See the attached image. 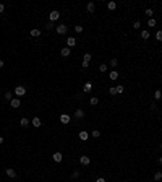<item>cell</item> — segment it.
Listing matches in <instances>:
<instances>
[{
	"instance_id": "obj_1",
	"label": "cell",
	"mask_w": 162,
	"mask_h": 182,
	"mask_svg": "<svg viewBox=\"0 0 162 182\" xmlns=\"http://www.w3.org/2000/svg\"><path fill=\"white\" fill-rule=\"evenodd\" d=\"M13 93L16 94V98H21V96H24V94H26V88H24V86H21V85H18L15 88V91H13Z\"/></svg>"
},
{
	"instance_id": "obj_2",
	"label": "cell",
	"mask_w": 162,
	"mask_h": 182,
	"mask_svg": "<svg viewBox=\"0 0 162 182\" xmlns=\"http://www.w3.org/2000/svg\"><path fill=\"white\" fill-rule=\"evenodd\" d=\"M58 18H60V13H58L57 10H54V12H50V15H49V21L55 23V21H57Z\"/></svg>"
},
{
	"instance_id": "obj_3",
	"label": "cell",
	"mask_w": 162,
	"mask_h": 182,
	"mask_svg": "<svg viewBox=\"0 0 162 182\" xmlns=\"http://www.w3.org/2000/svg\"><path fill=\"white\" fill-rule=\"evenodd\" d=\"M55 31H57L58 34H66V31H68V26H66V24H58V26L55 28Z\"/></svg>"
},
{
	"instance_id": "obj_4",
	"label": "cell",
	"mask_w": 162,
	"mask_h": 182,
	"mask_svg": "<svg viewBox=\"0 0 162 182\" xmlns=\"http://www.w3.org/2000/svg\"><path fill=\"white\" fill-rule=\"evenodd\" d=\"M52 159H54L55 163H60V161H62V159H63V155H62V153H60V151H55L54 155H52Z\"/></svg>"
},
{
	"instance_id": "obj_5",
	"label": "cell",
	"mask_w": 162,
	"mask_h": 182,
	"mask_svg": "<svg viewBox=\"0 0 162 182\" xmlns=\"http://www.w3.org/2000/svg\"><path fill=\"white\" fill-rule=\"evenodd\" d=\"M10 106H12V107H15V109H18L19 106H21V101H19L18 98H13V99L10 101Z\"/></svg>"
},
{
	"instance_id": "obj_6",
	"label": "cell",
	"mask_w": 162,
	"mask_h": 182,
	"mask_svg": "<svg viewBox=\"0 0 162 182\" xmlns=\"http://www.w3.org/2000/svg\"><path fill=\"white\" fill-rule=\"evenodd\" d=\"M80 163H81V166H88L91 163V159H89V156H80Z\"/></svg>"
},
{
	"instance_id": "obj_7",
	"label": "cell",
	"mask_w": 162,
	"mask_h": 182,
	"mask_svg": "<svg viewBox=\"0 0 162 182\" xmlns=\"http://www.w3.org/2000/svg\"><path fill=\"white\" fill-rule=\"evenodd\" d=\"M70 120H71V117H70L68 114H62V116H60V122H62V124H70Z\"/></svg>"
},
{
	"instance_id": "obj_8",
	"label": "cell",
	"mask_w": 162,
	"mask_h": 182,
	"mask_svg": "<svg viewBox=\"0 0 162 182\" xmlns=\"http://www.w3.org/2000/svg\"><path fill=\"white\" fill-rule=\"evenodd\" d=\"M32 125H34V127H41V125H42V120H41V117H32Z\"/></svg>"
},
{
	"instance_id": "obj_9",
	"label": "cell",
	"mask_w": 162,
	"mask_h": 182,
	"mask_svg": "<svg viewBox=\"0 0 162 182\" xmlns=\"http://www.w3.org/2000/svg\"><path fill=\"white\" fill-rule=\"evenodd\" d=\"M70 54H71V50H70V47H63V49L60 50V55H62V57H68Z\"/></svg>"
},
{
	"instance_id": "obj_10",
	"label": "cell",
	"mask_w": 162,
	"mask_h": 182,
	"mask_svg": "<svg viewBox=\"0 0 162 182\" xmlns=\"http://www.w3.org/2000/svg\"><path fill=\"white\" fill-rule=\"evenodd\" d=\"M89 138V133L86 132V130H81L80 132V140H83V142H86V140Z\"/></svg>"
},
{
	"instance_id": "obj_11",
	"label": "cell",
	"mask_w": 162,
	"mask_h": 182,
	"mask_svg": "<svg viewBox=\"0 0 162 182\" xmlns=\"http://www.w3.org/2000/svg\"><path fill=\"white\" fill-rule=\"evenodd\" d=\"M75 44H76V39H75V38H68V39H66V47H70V49H71Z\"/></svg>"
},
{
	"instance_id": "obj_12",
	"label": "cell",
	"mask_w": 162,
	"mask_h": 182,
	"mask_svg": "<svg viewBox=\"0 0 162 182\" xmlns=\"http://www.w3.org/2000/svg\"><path fill=\"white\" fill-rule=\"evenodd\" d=\"M5 172H7V176H8V177H12V179H16V171H15V169H7V171H5Z\"/></svg>"
},
{
	"instance_id": "obj_13",
	"label": "cell",
	"mask_w": 162,
	"mask_h": 182,
	"mask_svg": "<svg viewBox=\"0 0 162 182\" xmlns=\"http://www.w3.org/2000/svg\"><path fill=\"white\" fill-rule=\"evenodd\" d=\"M75 117H76V119H83V117H84V111H83V109H76Z\"/></svg>"
},
{
	"instance_id": "obj_14",
	"label": "cell",
	"mask_w": 162,
	"mask_h": 182,
	"mask_svg": "<svg viewBox=\"0 0 162 182\" xmlns=\"http://www.w3.org/2000/svg\"><path fill=\"white\" fill-rule=\"evenodd\" d=\"M29 34H31L32 38H39V36H41V29L34 28V29H31V33H29Z\"/></svg>"
},
{
	"instance_id": "obj_15",
	"label": "cell",
	"mask_w": 162,
	"mask_h": 182,
	"mask_svg": "<svg viewBox=\"0 0 162 182\" xmlns=\"http://www.w3.org/2000/svg\"><path fill=\"white\" fill-rule=\"evenodd\" d=\"M19 125H21V127H28V125H29V119H28V117H23L21 122H19Z\"/></svg>"
},
{
	"instance_id": "obj_16",
	"label": "cell",
	"mask_w": 162,
	"mask_h": 182,
	"mask_svg": "<svg viewBox=\"0 0 162 182\" xmlns=\"http://www.w3.org/2000/svg\"><path fill=\"white\" fill-rule=\"evenodd\" d=\"M94 10H96V5H94V2H89V3H88V12L93 13Z\"/></svg>"
},
{
	"instance_id": "obj_17",
	"label": "cell",
	"mask_w": 162,
	"mask_h": 182,
	"mask_svg": "<svg viewBox=\"0 0 162 182\" xmlns=\"http://www.w3.org/2000/svg\"><path fill=\"white\" fill-rule=\"evenodd\" d=\"M109 78H110V80H117V78H118V72H115V70H113V72H110Z\"/></svg>"
},
{
	"instance_id": "obj_18",
	"label": "cell",
	"mask_w": 162,
	"mask_h": 182,
	"mask_svg": "<svg viewBox=\"0 0 162 182\" xmlns=\"http://www.w3.org/2000/svg\"><path fill=\"white\" fill-rule=\"evenodd\" d=\"M89 104H91V106H97V104H99V99H97L96 96L91 98V99H89Z\"/></svg>"
},
{
	"instance_id": "obj_19",
	"label": "cell",
	"mask_w": 162,
	"mask_h": 182,
	"mask_svg": "<svg viewBox=\"0 0 162 182\" xmlns=\"http://www.w3.org/2000/svg\"><path fill=\"white\" fill-rule=\"evenodd\" d=\"M107 8L112 12V10H115V8H117V3H115V2H109V3H107Z\"/></svg>"
},
{
	"instance_id": "obj_20",
	"label": "cell",
	"mask_w": 162,
	"mask_h": 182,
	"mask_svg": "<svg viewBox=\"0 0 162 182\" xmlns=\"http://www.w3.org/2000/svg\"><path fill=\"white\" fill-rule=\"evenodd\" d=\"M5 99H7V101L13 99V93H12V91H7V93H5Z\"/></svg>"
},
{
	"instance_id": "obj_21",
	"label": "cell",
	"mask_w": 162,
	"mask_h": 182,
	"mask_svg": "<svg viewBox=\"0 0 162 182\" xmlns=\"http://www.w3.org/2000/svg\"><path fill=\"white\" fill-rule=\"evenodd\" d=\"M91 137H93V138H99L100 132H99V130H93V132H91Z\"/></svg>"
},
{
	"instance_id": "obj_22",
	"label": "cell",
	"mask_w": 162,
	"mask_h": 182,
	"mask_svg": "<svg viewBox=\"0 0 162 182\" xmlns=\"http://www.w3.org/2000/svg\"><path fill=\"white\" fill-rule=\"evenodd\" d=\"M99 72H102V73L107 72V65H105V63H100V65H99Z\"/></svg>"
},
{
	"instance_id": "obj_23",
	"label": "cell",
	"mask_w": 162,
	"mask_h": 182,
	"mask_svg": "<svg viewBox=\"0 0 162 182\" xmlns=\"http://www.w3.org/2000/svg\"><path fill=\"white\" fill-rule=\"evenodd\" d=\"M115 88H117V94H122V93H123V91H125V88H123V86H122V85L115 86Z\"/></svg>"
},
{
	"instance_id": "obj_24",
	"label": "cell",
	"mask_w": 162,
	"mask_h": 182,
	"mask_svg": "<svg viewBox=\"0 0 162 182\" xmlns=\"http://www.w3.org/2000/svg\"><path fill=\"white\" fill-rule=\"evenodd\" d=\"M109 93L112 94V96H115V94H117V88H115V86H110V88H109Z\"/></svg>"
},
{
	"instance_id": "obj_25",
	"label": "cell",
	"mask_w": 162,
	"mask_h": 182,
	"mask_svg": "<svg viewBox=\"0 0 162 182\" xmlns=\"http://www.w3.org/2000/svg\"><path fill=\"white\" fill-rule=\"evenodd\" d=\"M91 57H93V55L89 54V52H86V54H84V60H83V62H88V63H89V60H91Z\"/></svg>"
},
{
	"instance_id": "obj_26",
	"label": "cell",
	"mask_w": 162,
	"mask_h": 182,
	"mask_svg": "<svg viewBox=\"0 0 162 182\" xmlns=\"http://www.w3.org/2000/svg\"><path fill=\"white\" fill-rule=\"evenodd\" d=\"M161 179H162V172L159 171V172H156V174H154V181H161Z\"/></svg>"
},
{
	"instance_id": "obj_27",
	"label": "cell",
	"mask_w": 162,
	"mask_h": 182,
	"mask_svg": "<svg viewBox=\"0 0 162 182\" xmlns=\"http://www.w3.org/2000/svg\"><path fill=\"white\" fill-rule=\"evenodd\" d=\"M141 38H143V39H149V31H141Z\"/></svg>"
},
{
	"instance_id": "obj_28",
	"label": "cell",
	"mask_w": 162,
	"mask_h": 182,
	"mask_svg": "<svg viewBox=\"0 0 162 182\" xmlns=\"http://www.w3.org/2000/svg\"><path fill=\"white\" fill-rule=\"evenodd\" d=\"M154 98H156V99H161V98H162V91H159V89L154 91Z\"/></svg>"
},
{
	"instance_id": "obj_29",
	"label": "cell",
	"mask_w": 162,
	"mask_h": 182,
	"mask_svg": "<svg viewBox=\"0 0 162 182\" xmlns=\"http://www.w3.org/2000/svg\"><path fill=\"white\" fill-rule=\"evenodd\" d=\"M147 26H149V28H152V26H156V20H154V18H151V20H149V21H147Z\"/></svg>"
},
{
	"instance_id": "obj_30",
	"label": "cell",
	"mask_w": 162,
	"mask_h": 182,
	"mask_svg": "<svg viewBox=\"0 0 162 182\" xmlns=\"http://www.w3.org/2000/svg\"><path fill=\"white\" fill-rule=\"evenodd\" d=\"M117 65H118V60H117V59H112V60H110V67H113V68H115Z\"/></svg>"
},
{
	"instance_id": "obj_31",
	"label": "cell",
	"mask_w": 162,
	"mask_h": 182,
	"mask_svg": "<svg viewBox=\"0 0 162 182\" xmlns=\"http://www.w3.org/2000/svg\"><path fill=\"white\" fill-rule=\"evenodd\" d=\"M91 88H93V85H91V83H86V85H84V93L91 91Z\"/></svg>"
},
{
	"instance_id": "obj_32",
	"label": "cell",
	"mask_w": 162,
	"mask_h": 182,
	"mask_svg": "<svg viewBox=\"0 0 162 182\" xmlns=\"http://www.w3.org/2000/svg\"><path fill=\"white\" fill-rule=\"evenodd\" d=\"M156 39H157V41H162V31H161V29L156 33Z\"/></svg>"
},
{
	"instance_id": "obj_33",
	"label": "cell",
	"mask_w": 162,
	"mask_h": 182,
	"mask_svg": "<svg viewBox=\"0 0 162 182\" xmlns=\"http://www.w3.org/2000/svg\"><path fill=\"white\" fill-rule=\"evenodd\" d=\"M80 177V171H75L73 174H71V179H78Z\"/></svg>"
},
{
	"instance_id": "obj_34",
	"label": "cell",
	"mask_w": 162,
	"mask_h": 182,
	"mask_svg": "<svg viewBox=\"0 0 162 182\" xmlns=\"http://www.w3.org/2000/svg\"><path fill=\"white\" fill-rule=\"evenodd\" d=\"M133 28H135V29H139V28H141V23H139V21H135V23H133Z\"/></svg>"
},
{
	"instance_id": "obj_35",
	"label": "cell",
	"mask_w": 162,
	"mask_h": 182,
	"mask_svg": "<svg viewBox=\"0 0 162 182\" xmlns=\"http://www.w3.org/2000/svg\"><path fill=\"white\" fill-rule=\"evenodd\" d=\"M146 15H147V16H152V15H154V12H152L151 8H146Z\"/></svg>"
},
{
	"instance_id": "obj_36",
	"label": "cell",
	"mask_w": 162,
	"mask_h": 182,
	"mask_svg": "<svg viewBox=\"0 0 162 182\" xmlns=\"http://www.w3.org/2000/svg\"><path fill=\"white\" fill-rule=\"evenodd\" d=\"M46 28H47V29H52V28H54V23H52V21H49V23L46 24Z\"/></svg>"
},
{
	"instance_id": "obj_37",
	"label": "cell",
	"mask_w": 162,
	"mask_h": 182,
	"mask_svg": "<svg viewBox=\"0 0 162 182\" xmlns=\"http://www.w3.org/2000/svg\"><path fill=\"white\" fill-rule=\"evenodd\" d=\"M75 31H76V33H83V26H75Z\"/></svg>"
},
{
	"instance_id": "obj_38",
	"label": "cell",
	"mask_w": 162,
	"mask_h": 182,
	"mask_svg": "<svg viewBox=\"0 0 162 182\" xmlns=\"http://www.w3.org/2000/svg\"><path fill=\"white\" fill-rule=\"evenodd\" d=\"M81 67H83V68H88L89 63H88V62H83V63H81Z\"/></svg>"
},
{
	"instance_id": "obj_39",
	"label": "cell",
	"mask_w": 162,
	"mask_h": 182,
	"mask_svg": "<svg viewBox=\"0 0 162 182\" xmlns=\"http://www.w3.org/2000/svg\"><path fill=\"white\" fill-rule=\"evenodd\" d=\"M3 10H5V5H3V3H0V13H3Z\"/></svg>"
},
{
	"instance_id": "obj_40",
	"label": "cell",
	"mask_w": 162,
	"mask_h": 182,
	"mask_svg": "<svg viewBox=\"0 0 162 182\" xmlns=\"http://www.w3.org/2000/svg\"><path fill=\"white\" fill-rule=\"evenodd\" d=\"M96 182H107V181H105V179L104 177H99V179H97V181Z\"/></svg>"
},
{
	"instance_id": "obj_41",
	"label": "cell",
	"mask_w": 162,
	"mask_h": 182,
	"mask_svg": "<svg viewBox=\"0 0 162 182\" xmlns=\"http://www.w3.org/2000/svg\"><path fill=\"white\" fill-rule=\"evenodd\" d=\"M0 68H3V60H0Z\"/></svg>"
},
{
	"instance_id": "obj_42",
	"label": "cell",
	"mask_w": 162,
	"mask_h": 182,
	"mask_svg": "<svg viewBox=\"0 0 162 182\" xmlns=\"http://www.w3.org/2000/svg\"><path fill=\"white\" fill-rule=\"evenodd\" d=\"M3 143V137H0V145Z\"/></svg>"
},
{
	"instance_id": "obj_43",
	"label": "cell",
	"mask_w": 162,
	"mask_h": 182,
	"mask_svg": "<svg viewBox=\"0 0 162 182\" xmlns=\"http://www.w3.org/2000/svg\"><path fill=\"white\" fill-rule=\"evenodd\" d=\"M159 163H161V164H162V156H161V158H159Z\"/></svg>"
},
{
	"instance_id": "obj_44",
	"label": "cell",
	"mask_w": 162,
	"mask_h": 182,
	"mask_svg": "<svg viewBox=\"0 0 162 182\" xmlns=\"http://www.w3.org/2000/svg\"><path fill=\"white\" fill-rule=\"evenodd\" d=\"M161 150H162V143H161Z\"/></svg>"
}]
</instances>
